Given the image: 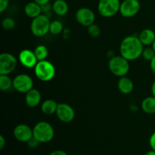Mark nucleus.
Listing matches in <instances>:
<instances>
[{
    "label": "nucleus",
    "mask_w": 155,
    "mask_h": 155,
    "mask_svg": "<svg viewBox=\"0 0 155 155\" xmlns=\"http://www.w3.org/2000/svg\"><path fill=\"white\" fill-rule=\"evenodd\" d=\"M144 45L141 42L139 36L133 35L124 38L120 45V55L129 61L136 60L141 57Z\"/></svg>",
    "instance_id": "f257e3e1"
},
{
    "label": "nucleus",
    "mask_w": 155,
    "mask_h": 155,
    "mask_svg": "<svg viewBox=\"0 0 155 155\" xmlns=\"http://www.w3.org/2000/svg\"><path fill=\"white\" fill-rule=\"evenodd\" d=\"M33 137L40 143L51 142L54 136V130L52 126L45 121L37 123L33 128Z\"/></svg>",
    "instance_id": "f03ea898"
},
{
    "label": "nucleus",
    "mask_w": 155,
    "mask_h": 155,
    "mask_svg": "<svg viewBox=\"0 0 155 155\" xmlns=\"http://www.w3.org/2000/svg\"><path fill=\"white\" fill-rule=\"evenodd\" d=\"M54 64L47 60L39 61L34 68L36 77L42 82L51 81L55 76Z\"/></svg>",
    "instance_id": "7ed1b4c3"
},
{
    "label": "nucleus",
    "mask_w": 155,
    "mask_h": 155,
    "mask_svg": "<svg viewBox=\"0 0 155 155\" xmlns=\"http://www.w3.org/2000/svg\"><path fill=\"white\" fill-rule=\"evenodd\" d=\"M108 68L114 75L122 77L129 73L130 64H129V61L123 56H114L110 58L109 60Z\"/></svg>",
    "instance_id": "20e7f679"
},
{
    "label": "nucleus",
    "mask_w": 155,
    "mask_h": 155,
    "mask_svg": "<svg viewBox=\"0 0 155 155\" xmlns=\"http://www.w3.org/2000/svg\"><path fill=\"white\" fill-rule=\"evenodd\" d=\"M50 24L51 21L48 17L42 14L39 16L33 18L30 24V30L33 36L36 37H42L49 32Z\"/></svg>",
    "instance_id": "39448f33"
},
{
    "label": "nucleus",
    "mask_w": 155,
    "mask_h": 155,
    "mask_svg": "<svg viewBox=\"0 0 155 155\" xmlns=\"http://www.w3.org/2000/svg\"><path fill=\"white\" fill-rule=\"evenodd\" d=\"M120 0H99L98 11L101 16L104 18H112L120 12Z\"/></svg>",
    "instance_id": "423d86ee"
},
{
    "label": "nucleus",
    "mask_w": 155,
    "mask_h": 155,
    "mask_svg": "<svg viewBox=\"0 0 155 155\" xmlns=\"http://www.w3.org/2000/svg\"><path fill=\"white\" fill-rule=\"evenodd\" d=\"M33 88V79L27 74H18L13 79V89L20 93H27Z\"/></svg>",
    "instance_id": "0eeeda50"
},
{
    "label": "nucleus",
    "mask_w": 155,
    "mask_h": 155,
    "mask_svg": "<svg viewBox=\"0 0 155 155\" xmlns=\"http://www.w3.org/2000/svg\"><path fill=\"white\" fill-rule=\"evenodd\" d=\"M18 60L12 54L8 52L0 54V74L9 75L16 68Z\"/></svg>",
    "instance_id": "6e6552de"
},
{
    "label": "nucleus",
    "mask_w": 155,
    "mask_h": 155,
    "mask_svg": "<svg viewBox=\"0 0 155 155\" xmlns=\"http://www.w3.org/2000/svg\"><path fill=\"white\" fill-rule=\"evenodd\" d=\"M141 8L139 0H124L121 2L120 13L124 18H130L136 16Z\"/></svg>",
    "instance_id": "1a4fd4ad"
},
{
    "label": "nucleus",
    "mask_w": 155,
    "mask_h": 155,
    "mask_svg": "<svg viewBox=\"0 0 155 155\" xmlns=\"http://www.w3.org/2000/svg\"><path fill=\"white\" fill-rule=\"evenodd\" d=\"M75 18L80 25L88 27L95 22V15L92 9L83 7L80 8L77 11Z\"/></svg>",
    "instance_id": "9d476101"
},
{
    "label": "nucleus",
    "mask_w": 155,
    "mask_h": 155,
    "mask_svg": "<svg viewBox=\"0 0 155 155\" xmlns=\"http://www.w3.org/2000/svg\"><path fill=\"white\" fill-rule=\"evenodd\" d=\"M55 114L59 120L63 123H71L75 117L74 108L66 103H59Z\"/></svg>",
    "instance_id": "9b49d317"
},
{
    "label": "nucleus",
    "mask_w": 155,
    "mask_h": 155,
    "mask_svg": "<svg viewBox=\"0 0 155 155\" xmlns=\"http://www.w3.org/2000/svg\"><path fill=\"white\" fill-rule=\"evenodd\" d=\"M13 134L18 142L26 143L33 137V129L27 124H18L16 126L14 129Z\"/></svg>",
    "instance_id": "f8f14e48"
},
{
    "label": "nucleus",
    "mask_w": 155,
    "mask_h": 155,
    "mask_svg": "<svg viewBox=\"0 0 155 155\" xmlns=\"http://www.w3.org/2000/svg\"><path fill=\"white\" fill-rule=\"evenodd\" d=\"M18 60L21 64L26 68H34L39 61L34 51L30 49H23L21 51L18 56Z\"/></svg>",
    "instance_id": "ddd939ff"
},
{
    "label": "nucleus",
    "mask_w": 155,
    "mask_h": 155,
    "mask_svg": "<svg viewBox=\"0 0 155 155\" xmlns=\"http://www.w3.org/2000/svg\"><path fill=\"white\" fill-rule=\"evenodd\" d=\"M25 94V102L28 107H36L40 104L42 96L39 90L33 88Z\"/></svg>",
    "instance_id": "4468645a"
},
{
    "label": "nucleus",
    "mask_w": 155,
    "mask_h": 155,
    "mask_svg": "<svg viewBox=\"0 0 155 155\" xmlns=\"http://www.w3.org/2000/svg\"><path fill=\"white\" fill-rule=\"evenodd\" d=\"M117 88L121 93L127 95V94L131 93L133 91L134 83L131 79L127 77V76H124V77H120L118 80Z\"/></svg>",
    "instance_id": "2eb2a0df"
},
{
    "label": "nucleus",
    "mask_w": 155,
    "mask_h": 155,
    "mask_svg": "<svg viewBox=\"0 0 155 155\" xmlns=\"http://www.w3.org/2000/svg\"><path fill=\"white\" fill-rule=\"evenodd\" d=\"M24 12L28 18L33 19L42 15V6L35 2L34 1L30 2L26 4L24 7Z\"/></svg>",
    "instance_id": "dca6fc26"
},
{
    "label": "nucleus",
    "mask_w": 155,
    "mask_h": 155,
    "mask_svg": "<svg viewBox=\"0 0 155 155\" xmlns=\"http://www.w3.org/2000/svg\"><path fill=\"white\" fill-rule=\"evenodd\" d=\"M141 42L145 46H149L155 40V31L151 29H145L142 30L139 36Z\"/></svg>",
    "instance_id": "f3484780"
},
{
    "label": "nucleus",
    "mask_w": 155,
    "mask_h": 155,
    "mask_svg": "<svg viewBox=\"0 0 155 155\" xmlns=\"http://www.w3.org/2000/svg\"><path fill=\"white\" fill-rule=\"evenodd\" d=\"M51 10L58 16H64L69 11V6L65 0H55L51 5Z\"/></svg>",
    "instance_id": "a211bd4d"
},
{
    "label": "nucleus",
    "mask_w": 155,
    "mask_h": 155,
    "mask_svg": "<svg viewBox=\"0 0 155 155\" xmlns=\"http://www.w3.org/2000/svg\"><path fill=\"white\" fill-rule=\"evenodd\" d=\"M58 103L53 99H46L41 104V110L45 115H52L56 113Z\"/></svg>",
    "instance_id": "6ab92c4d"
},
{
    "label": "nucleus",
    "mask_w": 155,
    "mask_h": 155,
    "mask_svg": "<svg viewBox=\"0 0 155 155\" xmlns=\"http://www.w3.org/2000/svg\"><path fill=\"white\" fill-rule=\"evenodd\" d=\"M142 109L148 114H155V97H147L142 101Z\"/></svg>",
    "instance_id": "aec40b11"
},
{
    "label": "nucleus",
    "mask_w": 155,
    "mask_h": 155,
    "mask_svg": "<svg viewBox=\"0 0 155 155\" xmlns=\"http://www.w3.org/2000/svg\"><path fill=\"white\" fill-rule=\"evenodd\" d=\"M13 87V80L9 75L0 74V89L2 92H7Z\"/></svg>",
    "instance_id": "412c9836"
},
{
    "label": "nucleus",
    "mask_w": 155,
    "mask_h": 155,
    "mask_svg": "<svg viewBox=\"0 0 155 155\" xmlns=\"http://www.w3.org/2000/svg\"><path fill=\"white\" fill-rule=\"evenodd\" d=\"M34 53L39 61L46 60L48 55V49L45 45H39L35 48Z\"/></svg>",
    "instance_id": "4be33fe9"
},
{
    "label": "nucleus",
    "mask_w": 155,
    "mask_h": 155,
    "mask_svg": "<svg viewBox=\"0 0 155 155\" xmlns=\"http://www.w3.org/2000/svg\"><path fill=\"white\" fill-rule=\"evenodd\" d=\"M64 30V25L60 21L54 20L52 21L50 24L49 33L53 35H59L62 33Z\"/></svg>",
    "instance_id": "5701e85b"
},
{
    "label": "nucleus",
    "mask_w": 155,
    "mask_h": 155,
    "mask_svg": "<svg viewBox=\"0 0 155 155\" xmlns=\"http://www.w3.org/2000/svg\"><path fill=\"white\" fill-rule=\"evenodd\" d=\"M2 28L5 30H12L15 27V21L12 18H5L2 21Z\"/></svg>",
    "instance_id": "b1692460"
},
{
    "label": "nucleus",
    "mask_w": 155,
    "mask_h": 155,
    "mask_svg": "<svg viewBox=\"0 0 155 155\" xmlns=\"http://www.w3.org/2000/svg\"><path fill=\"white\" fill-rule=\"evenodd\" d=\"M155 56V51L153 49L152 47H146V48H144L143 51H142V57L145 60L148 61H151Z\"/></svg>",
    "instance_id": "393cba45"
},
{
    "label": "nucleus",
    "mask_w": 155,
    "mask_h": 155,
    "mask_svg": "<svg viewBox=\"0 0 155 155\" xmlns=\"http://www.w3.org/2000/svg\"><path fill=\"white\" fill-rule=\"evenodd\" d=\"M87 31L92 37H98L101 33V29L97 24H92L87 27Z\"/></svg>",
    "instance_id": "a878e982"
},
{
    "label": "nucleus",
    "mask_w": 155,
    "mask_h": 155,
    "mask_svg": "<svg viewBox=\"0 0 155 155\" xmlns=\"http://www.w3.org/2000/svg\"><path fill=\"white\" fill-rule=\"evenodd\" d=\"M27 145H28L29 148H36L39 146V145L40 144V142H39V141L36 140L34 137H33L31 139H30V140H29L28 142H27Z\"/></svg>",
    "instance_id": "bb28decb"
},
{
    "label": "nucleus",
    "mask_w": 155,
    "mask_h": 155,
    "mask_svg": "<svg viewBox=\"0 0 155 155\" xmlns=\"http://www.w3.org/2000/svg\"><path fill=\"white\" fill-rule=\"evenodd\" d=\"M8 5L9 0H0V12H4L8 7Z\"/></svg>",
    "instance_id": "cd10ccee"
},
{
    "label": "nucleus",
    "mask_w": 155,
    "mask_h": 155,
    "mask_svg": "<svg viewBox=\"0 0 155 155\" xmlns=\"http://www.w3.org/2000/svg\"><path fill=\"white\" fill-rule=\"evenodd\" d=\"M149 145L150 147L151 148V149L154 150L155 151V132L151 134V136H150L149 139Z\"/></svg>",
    "instance_id": "c85d7f7f"
},
{
    "label": "nucleus",
    "mask_w": 155,
    "mask_h": 155,
    "mask_svg": "<svg viewBox=\"0 0 155 155\" xmlns=\"http://www.w3.org/2000/svg\"><path fill=\"white\" fill-rule=\"evenodd\" d=\"M49 155H68V153L65 152L64 151H62V150H55V151H53L52 152H51Z\"/></svg>",
    "instance_id": "c756f323"
},
{
    "label": "nucleus",
    "mask_w": 155,
    "mask_h": 155,
    "mask_svg": "<svg viewBox=\"0 0 155 155\" xmlns=\"http://www.w3.org/2000/svg\"><path fill=\"white\" fill-rule=\"evenodd\" d=\"M150 68H151V71L155 74V56L153 58L152 60L150 61Z\"/></svg>",
    "instance_id": "7c9ffc66"
},
{
    "label": "nucleus",
    "mask_w": 155,
    "mask_h": 155,
    "mask_svg": "<svg viewBox=\"0 0 155 155\" xmlns=\"http://www.w3.org/2000/svg\"><path fill=\"white\" fill-rule=\"evenodd\" d=\"M33 1L42 6V5H46L48 4V3H49L50 0H33Z\"/></svg>",
    "instance_id": "2f4dec72"
},
{
    "label": "nucleus",
    "mask_w": 155,
    "mask_h": 155,
    "mask_svg": "<svg viewBox=\"0 0 155 155\" xmlns=\"http://www.w3.org/2000/svg\"><path fill=\"white\" fill-rule=\"evenodd\" d=\"M5 139L4 136H0V149H3V148L5 147Z\"/></svg>",
    "instance_id": "473e14b6"
},
{
    "label": "nucleus",
    "mask_w": 155,
    "mask_h": 155,
    "mask_svg": "<svg viewBox=\"0 0 155 155\" xmlns=\"http://www.w3.org/2000/svg\"><path fill=\"white\" fill-rule=\"evenodd\" d=\"M151 93L153 96L155 97V81L151 85Z\"/></svg>",
    "instance_id": "72a5a7b5"
},
{
    "label": "nucleus",
    "mask_w": 155,
    "mask_h": 155,
    "mask_svg": "<svg viewBox=\"0 0 155 155\" xmlns=\"http://www.w3.org/2000/svg\"><path fill=\"white\" fill-rule=\"evenodd\" d=\"M145 155H155V151L154 150L151 149V151H148V152H147Z\"/></svg>",
    "instance_id": "f704fd0d"
},
{
    "label": "nucleus",
    "mask_w": 155,
    "mask_h": 155,
    "mask_svg": "<svg viewBox=\"0 0 155 155\" xmlns=\"http://www.w3.org/2000/svg\"><path fill=\"white\" fill-rule=\"evenodd\" d=\"M151 47H152L153 49H154V51H155V40H154V42H153L152 45H151Z\"/></svg>",
    "instance_id": "c9c22d12"
},
{
    "label": "nucleus",
    "mask_w": 155,
    "mask_h": 155,
    "mask_svg": "<svg viewBox=\"0 0 155 155\" xmlns=\"http://www.w3.org/2000/svg\"><path fill=\"white\" fill-rule=\"evenodd\" d=\"M154 30L155 31V24H154Z\"/></svg>",
    "instance_id": "e433bc0d"
},
{
    "label": "nucleus",
    "mask_w": 155,
    "mask_h": 155,
    "mask_svg": "<svg viewBox=\"0 0 155 155\" xmlns=\"http://www.w3.org/2000/svg\"><path fill=\"white\" fill-rule=\"evenodd\" d=\"M154 115H155V114H154Z\"/></svg>",
    "instance_id": "4c0bfd02"
}]
</instances>
